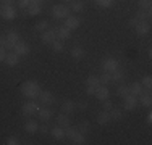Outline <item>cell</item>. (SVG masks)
<instances>
[{
	"mask_svg": "<svg viewBox=\"0 0 152 145\" xmlns=\"http://www.w3.org/2000/svg\"><path fill=\"white\" fill-rule=\"evenodd\" d=\"M5 57H7V50L3 49V47H0V63L5 61Z\"/></svg>",
	"mask_w": 152,
	"mask_h": 145,
	"instance_id": "45",
	"label": "cell"
},
{
	"mask_svg": "<svg viewBox=\"0 0 152 145\" xmlns=\"http://www.w3.org/2000/svg\"><path fill=\"white\" fill-rule=\"evenodd\" d=\"M71 142L73 144H76V145H83V144H86V136L83 132H76V136L73 137V139H71Z\"/></svg>",
	"mask_w": 152,
	"mask_h": 145,
	"instance_id": "25",
	"label": "cell"
},
{
	"mask_svg": "<svg viewBox=\"0 0 152 145\" xmlns=\"http://www.w3.org/2000/svg\"><path fill=\"white\" fill-rule=\"evenodd\" d=\"M137 5H139V10L151 12V0H139V2H137Z\"/></svg>",
	"mask_w": 152,
	"mask_h": 145,
	"instance_id": "37",
	"label": "cell"
},
{
	"mask_svg": "<svg viewBox=\"0 0 152 145\" xmlns=\"http://www.w3.org/2000/svg\"><path fill=\"white\" fill-rule=\"evenodd\" d=\"M108 113H110V119H115V121H120V119L123 118L121 110H118V108H112Z\"/></svg>",
	"mask_w": 152,
	"mask_h": 145,
	"instance_id": "29",
	"label": "cell"
},
{
	"mask_svg": "<svg viewBox=\"0 0 152 145\" xmlns=\"http://www.w3.org/2000/svg\"><path fill=\"white\" fill-rule=\"evenodd\" d=\"M41 13H42V8L37 3H31V5L28 7V14H29V16H36V14H41Z\"/></svg>",
	"mask_w": 152,
	"mask_h": 145,
	"instance_id": "23",
	"label": "cell"
},
{
	"mask_svg": "<svg viewBox=\"0 0 152 145\" xmlns=\"http://www.w3.org/2000/svg\"><path fill=\"white\" fill-rule=\"evenodd\" d=\"M141 86H142L144 89L149 90L151 87H152V78H151V76H144V78H142V82H141Z\"/></svg>",
	"mask_w": 152,
	"mask_h": 145,
	"instance_id": "39",
	"label": "cell"
},
{
	"mask_svg": "<svg viewBox=\"0 0 152 145\" xmlns=\"http://www.w3.org/2000/svg\"><path fill=\"white\" fill-rule=\"evenodd\" d=\"M45 29H49V21L47 20H42V21H39V23H36V31L44 32Z\"/></svg>",
	"mask_w": 152,
	"mask_h": 145,
	"instance_id": "34",
	"label": "cell"
},
{
	"mask_svg": "<svg viewBox=\"0 0 152 145\" xmlns=\"http://www.w3.org/2000/svg\"><path fill=\"white\" fill-rule=\"evenodd\" d=\"M76 132H78V128H73V126H68V128H65V137H68L70 140L76 136Z\"/></svg>",
	"mask_w": 152,
	"mask_h": 145,
	"instance_id": "31",
	"label": "cell"
},
{
	"mask_svg": "<svg viewBox=\"0 0 152 145\" xmlns=\"http://www.w3.org/2000/svg\"><path fill=\"white\" fill-rule=\"evenodd\" d=\"M97 123H99L100 126H105V124H108L110 123V113L108 111H100L99 115H97Z\"/></svg>",
	"mask_w": 152,
	"mask_h": 145,
	"instance_id": "17",
	"label": "cell"
},
{
	"mask_svg": "<svg viewBox=\"0 0 152 145\" xmlns=\"http://www.w3.org/2000/svg\"><path fill=\"white\" fill-rule=\"evenodd\" d=\"M5 37H7V39H8V41H10V42H12V44H13V45H15V44H16V42H20V34H18V32H16V31H10V32H8V34H7V36H5Z\"/></svg>",
	"mask_w": 152,
	"mask_h": 145,
	"instance_id": "28",
	"label": "cell"
},
{
	"mask_svg": "<svg viewBox=\"0 0 152 145\" xmlns=\"http://www.w3.org/2000/svg\"><path fill=\"white\" fill-rule=\"evenodd\" d=\"M50 134H52V136L55 137L57 140H61V139L65 137V129H63V128H60V126L57 124L55 128H52V129H50Z\"/></svg>",
	"mask_w": 152,
	"mask_h": 145,
	"instance_id": "21",
	"label": "cell"
},
{
	"mask_svg": "<svg viewBox=\"0 0 152 145\" xmlns=\"http://www.w3.org/2000/svg\"><path fill=\"white\" fill-rule=\"evenodd\" d=\"M151 31V24L147 23V21H139V23L134 26V32L139 37H144V36H147Z\"/></svg>",
	"mask_w": 152,
	"mask_h": 145,
	"instance_id": "7",
	"label": "cell"
},
{
	"mask_svg": "<svg viewBox=\"0 0 152 145\" xmlns=\"http://www.w3.org/2000/svg\"><path fill=\"white\" fill-rule=\"evenodd\" d=\"M76 107H78L79 110H83V111H84L86 108H88V105H86V102H78V103H76Z\"/></svg>",
	"mask_w": 152,
	"mask_h": 145,
	"instance_id": "49",
	"label": "cell"
},
{
	"mask_svg": "<svg viewBox=\"0 0 152 145\" xmlns=\"http://www.w3.org/2000/svg\"><path fill=\"white\" fill-rule=\"evenodd\" d=\"M55 32H57V37H58L60 41H63V39H70V37H71V31H70L68 28H65V26L58 28Z\"/></svg>",
	"mask_w": 152,
	"mask_h": 145,
	"instance_id": "19",
	"label": "cell"
},
{
	"mask_svg": "<svg viewBox=\"0 0 152 145\" xmlns=\"http://www.w3.org/2000/svg\"><path fill=\"white\" fill-rule=\"evenodd\" d=\"M86 94H88V95H94V94H96V87L88 86V89H86Z\"/></svg>",
	"mask_w": 152,
	"mask_h": 145,
	"instance_id": "48",
	"label": "cell"
},
{
	"mask_svg": "<svg viewBox=\"0 0 152 145\" xmlns=\"http://www.w3.org/2000/svg\"><path fill=\"white\" fill-rule=\"evenodd\" d=\"M78 130H79V132H83V134L86 136V134H88L89 130H91V124H89V121H83L81 124H79Z\"/></svg>",
	"mask_w": 152,
	"mask_h": 145,
	"instance_id": "36",
	"label": "cell"
},
{
	"mask_svg": "<svg viewBox=\"0 0 152 145\" xmlns=\"http://www.w3.org/2000/svg\"><path fill=\"white\" fill-rule=\"evenodd\" d=\"M0 14H2V18H3V20H15V18H16V10L15 8H13V7L12 5H3L2 7V10H0Z\"/></svg>",
	"mask_w": 152,
	"mask_h": 145,
	"instance_id": "6",
	"label": "cell"
},
{
	"mask_svg": "<svg viewBox=\"0 0 152 145\" xmlns=\"http://www.w3.org/2000/svg\"><path fill=\"white\" fill-rule=\"evenodd\" d=\"M75 110H76V103H75L73 100H65L63 103H61V111H63L65 115L73 113Z\"/></svg>",
	"mask_w": 152,
	"mask_h": 145,
	"instance_id": "14",
	"label": "cell"
},
{
	"mask_svg": "<svg viewBox=\"0 0 152 145\" xmlns=\"http://www.w3.org/2000/svg\"><path fill=\"white\" fill-rule=\"evenodd\" d=\"M21 94H23L24 97H28V99L34 100V99H37L39 94H41V86L36 81H24L23 84H21Z\"/></svg>",
	"mask_w": 152,
	"mask_h": 145,
	"instance_id": "1",
	"label": "cell"
},
{
	"mask_svg": "<svg viewBox=\"0 0 152 145\" xmlns=\"http://www.w3.org/2000/svg\"><path fill=\"white\" fill-rule=\"evenodd\" d=\"M94 95H96L100 102H104V100H107L108 97H110V90L107 89V86H102V84H100V86L96 87V94H94Z\"/></svg>",
	"mask_w": 152,
	"mask_h": 145,
	"instance_id": "9",
	"label": "cell"
},
{
	"mask_svg": "<svg viewBox=\"0 0 152 145\" xmlns=\"http://www.w3.org/2000/svg\"><path fill=\"white\" fill-rule=\"evenodd\" d=\"M39 132H41V134H49V132H50V129L47 128L45 124H42V126H39Z\"/></svg>",
	"mask_w": 152,
	"mask_h": 145,
	"instance_id": "46",
	"label": "cell"
},
{
	"mask_svg": "<svg viewBox=\"0 0 152 145\" xmlns=\"http://www.w3.org/2000/svg\"><path fill=\"white\" fill-rule=\"evenodd\" d=\"M42 2H44V0H32V2H31V3H37V5H41V3H42Z\"/></svg>",
	"mask_w": 152,
	"mask_h": 145,
	"instance_id": "51",
	"label": "cell"
},
{
	"mask_svg": "<svg viewBox=\"0 0 152 145\" xmlns=\"http://www.w3.org/2000/svg\"><path fill=\"white\" fill-rule=\"evenodd\" d=\"M102 70L107 71V72H113L115 70H118V60L112 57H107L102 60Z\"/></svg>",
	"mask_w": 152,
	"mask_h": 145,
	"instance_id": "4",
	"label": "cell"
},
{
	"mask_svg": "<svg viewBox=\"0 0 152 145\" xmlns=\"http://www.w3.org/2000/svg\"><path fill=\"white\" fill-rule=\"evenodd\" d=\"M139 105H141V107H144V108H151L152 99H151L149 94H141V95H139Z\"/></svg>",
	"mask_w": 152,
	"mask_h": 145,
	"instance_id": "20",
	"label": "cell"
},
{
	"mask_svg": "<svg viewBox=\"0 0 152 145\" xmlns=\"http://www.w3.org/2000/svg\"><path fill=\"white\" fill-rule=\"evenodd\" d=\"M24 130H26L28 134H34L39 130V123L34 121V119H29V121L24 123Z\"/></svg>",
	"mask_w": 152,
	"mask_h": 145,
	"instance_id": "15",
	"label": "cell"
},
{
	"mask_svg": "<svg viewBox=\"0 0 152 145\" xmlns=\"http://www.w3.org/2000/svg\"><path fill=\"white\" fill-rule=\"evenodd\" d=\"M65 2H73V0H65Z\"/></svg>",
	"mask_w": 152,
	"mask_h": 145,
	"instance_id": "53",
	"label": "cell"
},
{
	"mask_svg": "<svg viewBox=\"0 0 152 145\" xmlns=\"http://www.w3.org/2000/svg\"><path fill=\"white\" fill-rule=\"evenodd\" d=\"M149 13L151 12H144V10H137V13H136V18L139 21H146V18L149 16Z\"/></svg>",
	"mask_w": 152,
	"mask_h": 145,
	"instance_id": "41",
	"label": "cell"
},
{
	"mask_svg": "<svg viewBox=\"0 0 152 145\" xmlns=\"http://www.w3.org/2000/svg\"><path fill=\"white\" fill-rule=\"evenodd\" d=\"M32 0H18V5H20V8H28V7L31 5Z\"/></svg>",
	"mask_w": 152,
	"mask_h": 145,
	"instance_id": "43",
	"label": "cell"
},
{
	"mask_svg": "<svg viewBox=\"0 0 152 145\" xmlns=\"http://www.w3.org/2000/svg\"><path fill=\"white\" fill-rule=\"evenodd\" d=\"M37 110H39V105L36 103L34 100L26 102V103L23 105V108H21V111H23L24 116H34V115H37Z\"/></svg>",
	"mask_w": 152,
	"mask_h": 145,
	"instance_id": "3",
	"label": "cell"
},
{
	"mask_svg": "<svg viewBox=\"0 0 152 145\" xmlns=\"http://www.w3.org/2000/svg\"><path fill=\"white\" fill-rule=\"evenodd\" d=\"M96 3L99 7H102V8H110L113 5V0H96Z\"/></svg>",
	"mask_w": 152,
	"mask_h": 145,
	"instance_id": "40",
	"label": "cell"
},
{
	"mask_svg": "<svg viewBox=\"0 0 152 145\" xmlns=\"http://www.w3.org/2000/svg\"><path fill=\"white\" fill-rule=\"evenodd\" d=\"M137 23H139V20H137V18H136V16H133V18H131V20H129V21H128V24H129V26H131V28H134V26H136V24H137Z\"/></svg>",
	"mask_w": 152,
	"mask_h": 145,
	"instance_id": "47",
	"label": "cell"
},
{
	"mask_svg": "<svg viewBox=\"0 0 152 145\" xmlns=\"http://www.w3.org/2000/svg\"><path fill=\"white\" fill-rule=\"evenodd\" d=\"M125 79V74H123V71L121 70H115L113 72H112V81H115V82H120V81H123Z\"/></svg>",
	"mask_w": 152,
	"mask_h": 145,
	"instance_id": "33",
	"label": "cell"
},
{
	"mask_svg": "<svg viewBox=\"0 0 152 145\" xmlns=\"http://www.w3.org/2000/svg\"><path fill=\"white\" fill-rule=\"evenodd\" d=\"M41 39H42V42H44V44L50 45V44H52V42L57 39V32H55V29H45V31L42 32Z\"/></svg>",
	"mask_w": 152,
	"mask_h": 145,
	"instance_id": "8",
	"label": "cell"
},
{
	"mask_svg": "<svg viewBox=\"0 0 152 145\" xmlns=\"http://www.w3.org/2000/svg\"><path fill=\"white\" fill-rule=\"evenodd\" d=\"M37 115H39V119H41V121L47 123L50 118H52V110H49V108H39Z\"/></svg>",
	"mask_w": 152,
	"mask_h": 145,
	"instance_id": "16",
	"label": "cell"
},
{
	"mask_svg": "<svg viewBox=\"0 0 152 145\" xmlns=\"http://www.w3.org/2000/svg\"><path fill=\"white\" fill-rule=\"evenodd\" d=\"M70 10H73L75 13H81L83 10H84V2H83V0H73Z\"/></svg>",
	"mask_w": 152,
	"mask_h": 145,
	"instance_id": "24",
	"label": "cell"
},
{
	"mask_svg": "<svg viewBox=\"0 0 152 145\" xmlns=\"http://www.w3.org/2000/svg\"><path fill=\"white\" fill-rule=\"evenodd\" d=\"M13 52H15V53H18L20 57H23V55H28V53H29V45L20 41V42H16L15 45H13Z\"/></svg>",
	"mask_w": 152,
	"mask_h": 145,
	"instance_id": "12",
	"label": "cell"
},
{
	"mask_svg": "<svg viewBox=\"0 0 152 145\" xmlns=\"http://www.w3.org/2000/svg\"><path fill=\"white\" fill-rule=\"evenodd\" d=\"M99 81H100V84H102V86H107L108 82H112V72L104 71V74L99 78Z\"/></svg>",
	"mask_w": 152,
	"mask_h": 145,
	"instance_id": "32",
	"label": "cell"
},
{
	"mask_svg": "<svg viewBox=\"0 0 152 145\" xmlns=\"http://www.w3.org/2000/svg\"><path fill=\"white\" fill-rule=\"evenodd\" d=\"M128 87H129V94H133L134 97L141 95V94H142V89H144V87L141 86V82H133V84L128 86Z\"/></svg>",
	"mask_w": 152,
	"mask_h": 145,
	"instance_id": "22",
	"label": "cell"
},
{
	"mask_svg": "<svg viewBox=\"0 0 152 145\" xmlns=\"http://www.w3.org/2000/svg\"><path fill=\"white\" fill-rule=\"evenodd\" d=\"M5 63L8 65V66H18V65H20V55L15 52H7Z\"/></svg>",
	"mask_w": 152,
	"mask_h": 145,
	"instance_id": "13",
	"label": "cell"
},
{
	"mask_svg": "<svg viewBox=\"0 0 152 145\" xmlns=\"http://www.w3.org/2000/svg\"><path fill=\"white\" fill-rule=\"evenodd\" d=\"M128 94H129V87L125 86V84H121V86L117 89V95H120L121 99H123V97H126Z\"/></svg>",
	"mask_w": 152,
	"mask_h": 145,
	"instance_id": "35",
	"label": "cell"
},
{
	"mask_svg": "<svg viewBox=\"0 0 152 145\" xmlns=\"http://www.w3.org/2000/svg\"><path fill=\"white\" fill-rule=\"evenodd\" d=\"M146 123H147V124H152V113H147V116H146Z\"/></svg>",
	"mask_w": 152,
	"mask_h": 145,
	"instance_id": "50",
	"label": "cell"
},
{
	"mask_svg": "<svg viewBox=\"0 0 152 145\" xmlns=\"http://www.w3.org/2000/svg\"><path fill=\"white\" fill-rule=\"evenodd\" d=\"M3 2H5V5H12L13 0H3Z\"/></svg>",
	"mask_w": 152,
	"mask_h": 145,
	"instance_id": "52",
	"label": "cell"
},
{
	"mask_svg": "<svg viewBox=\"0 0 152 145\" xmlns=\"http://www.w3.org/2000/svg\"><path fill=\"white\" fill-rule=\"evenodd\" d=\"M57 124L65 129V128H68V126H71V121H70V118H68L65 113H61V115L57 116Z\"/></svg>",
	"mask_w": 152,
	"mask_h": 145,
	"instance_id": "18",
	"label": "cell"
},
{
	"mask_svg": "<svg viewBox=\"0 0 152 145\" xmlns=\"http://www.w3.org/2000/svg\"><path fill=\"white\" fill-rule=\"evenodd\" d=\"M52 14L57 20H65L66 16H70V7H66L65 3H58V5L52 7Z\"/></svg>",
	"mask_w": 152,
	"mask_h": 145,
	"instance_id": "2",
	"label": "cell"
},
{
	"mask_svg": "<svg viewBox=\"0 0 152 145\" xmlns=\"http://www.w3.org/2000/svg\"><path fill=\"white\" fill-rule=\"evenodd\" d=\"M7 145H18L20 144V140H18V137H8V139L5 140Z\"/></svg>",
	"mask_w": 152,
	"mask_h": 145,
	"instance_id": "42",
	"label": "cell"
},
{
	"mask_svg": "<svg viewBox=\"0 0 152 145\" xmlns=\"http://www.w3.org/2000/svg\"><path fill=\"white\" fill-rule=\"evenodd\" d=\"M52 49H53V52H57V53H60V52H63V49H65V45H63V42L60 41V39H55L52 44Z\"/></svg>",
	"mask_w": 152,
	"mask_h": 145,
	"instance_id": "27",
	"label": "cell"
},
{
	"mask_svg": "<svg viewBox=\"0 0 152 145\" xmlns=\"http://www.w3.org/2000/svg\"><path fill=\"white\" fill-rule=\"evenodd\" d=\"M102 105H104V110H105V111H110L112 108H113V103H112V102L108 100V99H107V100H104V103H102Z\"/></svg>",
	"mask_w": 152,
	"mask_h": 145,
	"instance_id": "44",
	"label": "cell"
},
{
	"mask_svg": "<svg viewBox=\"0 0 152 145\" xmlns=\"http://www.w3.org/2000/svg\"><path fill=\"white\" fill-rule=\"evenodd\" d=\"M79 24H81V20H79L78 16H66L65 18V28H68L70 31H73V29H78Z\"/></svg>",
	"mask_w": 152,
	"mask_h": 145,
	"instance_id": "10",
	"label": "cell"
},
{
	"mask_svg": "<svg viewBox=\"0 0 152 145\" xmlns=\"http://www.w3.org/2000/svg\"><path fill=\"white\" fill-rule=\"evenodd\" d=\"M37 99H39L41 103H44V105H50V103L55 102V97H53L52 92H49V90H41V94H39Z\"/></svg>",
	"mask_w": 152,
	"mask_h": 145,
	"instance_id": "11",
	"label": "cell"
},
{
	"mask_svg": "<svg viewBox=\"0 0 152 145\" xmlns=\"http://www.w3.org/2000/svg\"><path fill=\"white\" fill-rule=\"evenodd\" d=\"M71 57H73L75 60H83V58H84V50H83L81 47H75V49L71 50Z\"/></svg>",
	"mask_w": 152,
	"mask_h": 145,
	"instance_id": "26",
	"label": "cell"
},
{
	"mask_svg": "<svg viewBox=\"0 0 152 145\" xmlns=\"http://www.w3.org/2000/svg\"><path fill=\"white\" fill-rule=\"evenodd\" d=\"M137 107V99L133 94H128L126 97H123V108L126 111H133Z\"/></svg>",
	"mask_w": 152,
	"mask_h": 145,
	"instance_id": "5",
	"label": "cell"
},
{
	"mask_svg": "<svg viewBox=\"0 0 152 145\" xmlns=\"http://www.w3.org/2000/svg\"><path fill=\"white\" fill-rule=\"evenodd\" d=\"M0 47H3L5 50H13V44L7 37H3V36H0Z\"/></svg>",
	"mask_w": 152,
	"mask_h": 145,
	"instance_id": "30",
	"label": "cell"
},
{
	"mask_svg": "<svg viewBox=\"0 0 152 145\" xmlns=\"http://www.w3.org/2000/svg\"><path fill=\"white\" fill-rule=\"evenodd\" d=\"M86 84L92 86V87H97V86H100V81H99V78H97V76H89L88 81H86Z\"/></svg>",
	"mask_w": 152,
	"mask_h": 145,
	"instance_id": "38",
	"label": "cell"
}]
</instances>
